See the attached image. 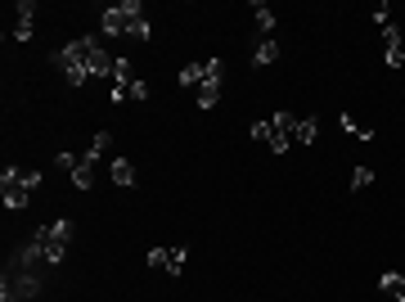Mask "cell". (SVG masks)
I'll return each instance as SVG.
<instances>
[{"mask_svg": "<svg viewBox=\"0 0 405 302\" xmlns=\"http://www.w3.org/2000/svg\"><path fill=\"white\" fill-rule=\"evenodd\" d=\"M100 23H104V32H109V36H135V41H149V36H153V27H149V18H144V5H140V0L109 5Z\"/></svg>", "mask_w": 405, "mask_h": 302, "instance_id": "1", "label": "cell"}, {"mask_svg": "<svg viewBox=\"0 0 405 302\" xmlns=\"http://www.w3.org/2000/svg\"><path fill=\"white\" fill-rule=\"evenodd\" d=\"M95 36H81V41H68L59 54H54V63L63 68V77H68V86H86L90 81V54H95Z\"/></svg>", "mask_w": 405, "mask_h": 302, "instance_id": "2", "label": "cell"}, {"mask_svg": "<svg viewBox=\"0 0 405 302\" xmlns=\"http://www.w3.org/2000/svg\"><path fill=\"white\" fill-rule=\"evenodd\" d=\"M41 185V172L36 167H5L0 172V199H5V207H27V199H32V190Z\"/></svg>", "mask_w": 405, "mask_h": 302, "instance_id": "3", "label": "cell"}, {"mask_svg": "<svg viewBox=\"0 0 405 302\" xmlns=\"http://www.w3.org/2000/svg\"><path fill=\"white\" fill-rule=\"evenodd\" d=\"M72 230H77V225L68 221V216H59V221H54L50 230H45V225L36 230V244H41V257L50 262V267H59V262L68 257V244H72Z\"/></svg>", "mask_w": 405, "mask_h": 302, "instance_id": "4", "label": "cell"}, {"mask_svg": "<svg viewBox=\"0 0 405 302\" xmlns=\"http://www.w3.org/2000/svg\"><path fill=\"white\" fill-rule=\"evenodd\" d=\"M202 81H221V59H202V63H185L180 68V86L198 90Z\"/></svg>", "mask_w": 405, "mask_h": 302, "instance_id": "5", "label": "cell"}, {"mask_svg": "<svg viewBox=\"0 0 405 302\" xmlns=\"http://www.w3.org/2000/svg\"><path fill=\"white\" fill-rule=\"evenodd\" d=\"M185 262H189V248H149V267H162L167 276H180L185 271Z\"/></svg>", "mask_w": 405, "mask_h": 302, "instance_id": "6", "label": "cell"}, {"mask_svg": "<svg viewBox=\"0 0 405 302\" xmlns=\"http://www.w3.org/2000/svg\"><path fill=\"white\" fill-rule=\"evenodd\" d=\"M32 27H36V5L18 0L14 5V41H32Z\"/></svg>", "mask_w": 405, "mask_h": 302, "instance_id": "7", "label": "cell"}, {"mask_svg": "<svg viewBox=\"0 0 405 302\" xmlns=\"http://www.w3.org/2000/svg\"><path fill=\"white\" fill-rule=\"evenodd\" d=\"M383 45H388V68H405V41L392 23L383 27Z\"/></svg>", "mask_w": 405, "mask_h": 302, "instance_id": "8", "label": "cell"}, {"mask_svg": "<svg viewBox=\"0 0 405 302\" xmlns=\"http://www.w3.org/2000/svg\"><path fill=\"white\" fill-rule=\"evenodd\" d=\"M95 163H100V158H95V154H81V163H77V172H72V185H77V190H90V185H95Z\"/></svg>", "mask_w": 405, "mask_h": 302, "instance_id": "9", "label": "cell"}, {"mask_svg": "<svg viewBox=\"0 0 405 302\" xmlns=\"http://www.w3.org/2000/svg\"><path fill=\"white\" fill-rule=\"evenodd\" d=\"M275 59H279V41H275V36H262V45L253 50V63L266 68V63H275Z\"/></svg>", "mask_w": 405, "mask_h": 302, "instance_id": "10", "label": "cell"}, {"mask_svg": "<svg viewBox=\"0 0 405 302\" xmlns=\"http://www.w3.org/2000/svg\"><path fill=\"white\" fill-rule=\"evenodd\" d=\"M109 176H113V185H122V190H127V185H135V167L127 163V158H113Z\"/></svg>", "mask_w": 405, "mask_h": 302, "instance_id": "11", "label": "cell"}, {"mask_svg": "<svg viewBox=\"0 0 405 302\" xmlns=\"http://www.w3.org/2000/svg\"><path fill=\"white\" fill-rule=\"evenodd\" d=\"M379 289L388 298H405V276H397V271H383V276H379Z\"/></svg>", "mask_w": 405, "mask_h": 302, "instance_id": "12", "label": "cell"}, {"mask_svg": "<svg viewBox=\"0 0 405 302\" xmlns=\"http://www.w3.org/2000/svg\"><path fill=\"white\" fill-rule=\"evenodd\" d=\"M315 131H320V118H302V122L293 127V140H297V145H311Z\"/></svg>", "mask_w": 405, "mask_h": 302, "instance_id": "13", "label": "cell"}, {"mask_svg": "<svg viewBox=\"0 0 405 302\" xmlns=\"http://www.w3.org/2000/svg\"><path fill=\"white\" fill-rule=\"evenodd\" d=\"M194 100H198V109H212V104L221 100V81H202V86L194 90Z\"/></svg>", "mask_w": 405, "mask_h": 302, "instance_id": "14", "label": "cell"}, {"mask_svg": "<svg viewBox=\"0 0 405 302\" xmlns=\"http://www.w3.org/2000/svg\"><path fill=\"white\" fill-rule=\"evenodd\" d=\"M131 81H135L131 59H118V63H113V86H127V90H131Z\"/></svg>", "mask_w": 405, "mask_h": 302, "instance_id": "15", "label": "cell"}, {"mask_svg": "<svg viewBox=\"0 0 405 302\" xmlns=\"http://www.w3.org/2000/svg\"><path fill=\"white\" fill-rule=\"evenodd\" d=\"M90 154H95V158H109V154H113V136H109V131H95Z\"/></svg>", "mask_w": 405, "mask_h": 302, "instance_id": "16", "label": "cell"}, {"mask_svg": "<svg viewBox=\"0 0 405 302\" xmlns=\"http://www.w3.org/2000/svg\"><path fill=\"white\" fill-rule=\"evenodd\" d=\"M338 122H342V127H347V131H351V136H356V140H374V131H370V127H360V122H356V118H351V113H342V118H338Z\"/></svg>", "mask_w": 405, "mask_h": 302, "instance_id": "17", "label": "cell"}, {"mask_svg": "<svg viewBox=\"0 0 405 302\" xmlns=\"http://www.w3.org/2000/svg\"><path fill=\"white\" fill-rule=\"evenodd\" d=\"M253 14H257V23H262V32L270 36V27H275V9H270V5H262V0H257V5H253Z\"/></svg>", "mask_w": 405, "mask_h": 302, "instance_id": "18", "label": "cell"}, {"mask_svg": "<svg viewBox=\"0 0 405 302\" xmlns=\"http://www.w3.org/2000/svg\"><path fill=\"white\" fill-rule=\"evenodd\" d=\"M54 163H59V167H63V172H68V176H72V172H77V163H81V158H77V154H72V149H63V154H59V158H54Z\"/></svg>", "mask_w": 405, "mask_h": 302, "instance_id": "19", "label": "cell"}, {"mask_svg": "<svg viewBox=\"0 0 405 302\" xmlns=\"http://www.w3.org/2000/svg\"><path fill=\"white\" fill-rule=\"evenodd\" d=\"M351 185H356V190H365V185H374V172H370V167H356Z\"/></svg>", "mask_w": 405, "mask_h": 302, "instance_id": "20", "label": "cell"}, {"mask_svg": "<svg viewBox=\"0 0 405 302\" xmlns=\"http://www.w3.org/2000/svg\"><path fill=\"white\" fill-rule=\"evenodd\" d=\"M131 100H149V81L135 77V81H131Z\"/></svg>", "mask_w": 405, "mask_h": 302, "instance_id": "21", "label": "cell"}]
</instances>
